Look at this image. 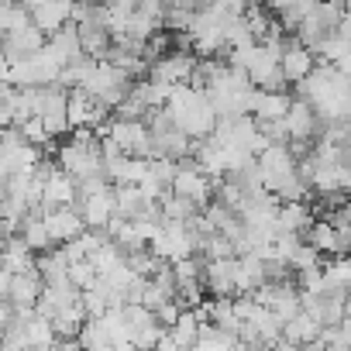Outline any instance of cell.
<instances>
[{
    "label": "cell",
    "instance_id": "9",
    "mask_svg": "<svg viewBox=\"0 0 351 351\" xmlns=\"http://www.w3.org/2000/svg\"><path fill=\"white\" fill-rule=\"evenodd\" d=\"M279 69H282V80L286 83H303L313 69H317V56L310 49H303L296 38L282 45V59H279Z\"/></svg>",
    "mask_w": 351,
    "mask_h": 351
},
{
    "label": "cell",
    "instance_id": "10",
    "mask_svg": "<svg viewBox=\"0 0 351 351\" xmlns=\"http://www.w3.org/2000/svg\"><path fill=\"white\" fill-rule=\"evenodd\" d=\"M286 138L289 141H306L310 145V138L317 134V128H320V117H317V110L306 104V100H293L289 104V114H286Z\"/></svg>",
    "mask_w": 351,
    "mask_h": 351
},
{
    "label": "cell",
    "instance_id": "13",
    "mask_svg": "<svg viewBox=\"0 0 351 351\" xmlns=\"http://www.w3.org/2000/svg\"><path fill=\"white\" fill-rule=\"evenodd\" d=\"M234 269L238 258L204 262V286L214 293V300H234Z\"/></svg>",
    "mask_w": 351,
    "mask_h": 351
},
{
    "label": "cell",
    "instance_id": "18",
    "mask_svg": "<svg viewBox=\"0 0 351 351\" xmlns=\"http://www.w3.org/2000/svg\"><path fill=\"white\" fill-rule=\"evenodd\" d=\"M18 238H21L35 255H45V252L56 248L52 238H49V228H45V214H28V217L21 221V228H18Z\"/></svg>",
    "mask_w": 351,
    "mask_h": 351
},
{
    "label": "cell",
    "instance_id": "12",
    "mask_svg": "<svg viewBox=\"0 0 351 351\" xmlns=\"http://www.w3.org/2000/svg\"><path fill=\"white\" fill-rule=\"evenodd\" d=\"M262 286H265V262H262L255 252L238 255V269H234V296H255Z\"/></svg>",
    "mask_w": 351,
    "mask_h": 351
},
{
    "label": "cell",
    "instance_id": "11",
    "mask_svg": "<svg viewBox=\"0 0 351 351\" xmlns=\"http://www.w3.org/2000/svg\"><path fill=\"white\" fill-rule=\"evenodd\" d=\"M76 200H80V186H76V180H69L62 169H56L49 180H45L42 214H45V210H59V207H73Z\"/></svg>",
    "mask_w": 351,
    "mask_h": 351
},
{
    "label": "cell",
    "instance_id": "20",
    "mask_svg": "<svg viewBox=\"0 0 351 351\" xmlns=\"http://www.w3.org/2000/svg\"><path fill=\"white\" fill-rule=\"evenodd\" d=\"M200 330H204V320L197 317V310H183L180 320H176V327H169V337L176 341L180 351H190L200 341Z\"/></svg>",
    "mask_w": 351,
    "mask_h": 351
},
{
    "label": "cell",
    "instance_id": "31",
    "mask_svg": "<svg viewBox=\"0 0 351 351\" xmlns=\"http://www.w3.org/2000/svg\"><path fill=\"white\" fill-rule=\"evenodd\" d=\"M42 351H59V344H56V348H42Z\"/></svg>",
    "mask_w": 351,
    "mask_h": 351
},
{
    "label": "cell",
    "instance_id": "8",
    "mask_svg": "<svg viewBox=\"0 0 351 351\" xmlns=\"http://www.w3.org/2000/svg\"><path fill=\"white\" fill-rule=\"evenodd\" d=\"M45 228H49V238H52L56 248H62V245H69V241H76V238L86 234V224H83V217H80L76 207L45 210Z\"/></svg>",
    "mask_w": 351,
    "mask_h": 351
},
{
    "label": "cell",
    "instance_id": "23",
    "mask_svg": "<svg viewBox=\"0 0 351 351\" xmlns=\"http://www.w3.org/2000/svg\"><path fill=\"white\" fill-rule=\"evenodd\" d=\"M76 344H80L83 351H104V348H110V344H107V334H104V324H100V320H86V324L80 327V337H76Z\"/></svg>",
    "mask_w": 351,
    "mask_h": 351
},
{
    "label": "cell",
    "instance_id": "22",
    "mask_svg": "<svg viewBox=\"0 0 351 351\" xmlns=\"http://www.w3.org/2000/svg\"><path fill=\"white\" fill-rule=\"evenodd\" d=\"M124 262H128V255H124L114 241H104V245L90 255V265L97 269V276H100V279H104V276H110L114 269H121Z\"/></svg>",
    "mask_w": 351,
    "mask_h": 351
},
{
    "label": "cell",
    "instance_id": "27",
    "mask_svg": "<svg viewBox=\"0 0 351 351\" xmlns=\"http://www.w3.org/2000/svg\"><path fill=\"white\" fill-rule=\"evenodd\" d=\"M11 282H14V276L0 269V303H8V296H11Z\"/></svg>",
    "mask_w": 351,
    "mask_h": 351
},
{
    "label": "cell",
    "instance_id": "19",
    "mask_svg": "<svg viewBox=\"0 0 351 351\" xmlns=\"http://www.w3.org/2000/svg\"><path fill=\"white\" fill-rule=\"evenodd\" d=\"M320 330H324V327H320L310 313L300 310L293 320L282 324V341H289V344H296V348H300V344H313V341H320Z\"/></svg>",
    "mask_w": 351,
    "mask_h": 351
},
{
    "label": "cell",
    "instance_id": "32",
    "mask_svg": "<svg viewBox=\"0 0 351 351\" xmlns=\"http://www.w3.org/2000/svg\"><path fill=\"white\" fill-rule=\"evenodd\" d=\"M0 221H4V214H0Z\"/></svg>",
    "mask_w": 351,
    "mask_h": 351
},
{
    "label": "cell",
    "instance_id": "28",
    "mask_svg": "<svg viewBox=\"0 0 351 351\" xmlns=\"http://www.w3.org/2000/svg\"><path fill=\"white\" fill-rule=\"evenodd\" d=\"M296 351H327V348H324V341H313V344H300Z\"/></svg>",
    "mask_w": 351,
    "mask_h": 351
},
{
    "label": "cell",
    "instance_id": "16",
    "mask_svg": "<svg viewBox=\"0 0 351 351\" xmlns=\"http://www.w3.org/2000/svg\"><path fill=\"white\" fill-rule=\"evenodd\" d=\"M289 97L286 93H265V90H255L252 97V117L258 124H272V121H286L289 114Z\"/></svg>",
    "mask_w": 351,
    "mask_h": 351
},
{
    "label": "cell",
    "instance_id": "15",
    "mask_svg": "<svg viewBox=\"0 0 351 351\" xmlns=\"http://www.w3.org/2000/svg\"><path fill=\"white\" fill-rule=\"evenodd\" d=\"M80 296H83V293H76V289H73V282L45 286V289H42V300H38V306H35V313H38V317H45V320H52V317H59L62 310L76 306V303H80Z\"/></svg>",
    "mask_w": 351,
    "mask_h": 351
},
{
    "label": "cell",
    "instance_id": "5",
    "mask_svg": "<svg viewBox=\"0 0 351 351\" xmlns=\"http://www.w3.org/2000/svg\"><path fill=\"white\" fill-rule=\"evenodd\" d=\"M110 141L131 158H152V134L145 121H110Z\"/></svg>",
    "mask_w": 351,
    "mask_h": 351
},
{
    "label": "cell",
    "instance_id": "7",
    "mask_svg": "<svg viewBox=\"0 0 351 351\" xmlns=\"http://www.w3.org/2000/svg\"><path fill=\"white\" fill-rule=\"evenodd\" d=\"M25 8L32 14V25L45 38H52L56 32H62L73 21V4H69V0H38V4H25Z\"/></svg>",
    "mask_w": 351,
    "mask_h": 351
},
{
    "label": "cell",
    "instance_id": "24",
    "mask_svg": "<svg viewBox=\"0 0 351 351\" xmlns=\"http://www.w3.org/2000/svg\"><path fill=\"white\" fill-rule=\"evenodd\" d=\"M69 282H73L76 293H90V289L100 282V276H97V269H93L90 258H86V262H73V265H69Z\"/></svg>",
    "mask_w": 351,
    "mask_h": 351
},
{
    "label": "cell",
    "instance_id": "25",
    "mask_svg": "<svg viewBox=\"0 0 351 351\" xmlns=\"http://www.w3.org/2000/svg\"><path fill=\"white\" fill-rule=\"evenodd\" d=\"M42 124H45V134H49V138H62V134H69V131H73V128H69V117H66V110L42 114Z\"/></svg>",
    "mask_w": 351,
    "mask_h": 351
},
{
    "label": "cell",
    "instance_id": "26",
    "mask_svg": "<svg viewBox=\"0 0 351 351\" xmlns=\"http://www.w3.org/2000/svg\"><path fill=\"white\" fill-rule=\"evenodd\" d=\"M180 313H183V310H180V303L172 300V303H165V306H158V310H155V320H158V324H162V327L169 330V327H176V320H180Z\"/></svg>",
    "mask_w": 351,
    "mask_h": 351
},
{
    "label": "cell",
    "instance_id": "29",
    "mask_svg": "<svg viewBox=\"0 0 351 351\" xmlns=\"http://www.w3.org/2000/svg\"><path fill=\"white\" fill-rule=\"evenodd\" d=\"M59 351H83V348H80L76 341H62V344H59Z\"/></svg>",
    "mask_w": 351,
    "mask_h": 351
},
{
    "label": "cell",
    "instance_id": "30",
    "mask_svg": "<svg viewBox=\"0 0 351 351\" xmlns=\"http://www.w3.org/2000/svg\"><path fill=\"white\" fill-rule=\"evenodd\" d=\"M4 334H8V327H0V348H4Z\"/></svg>",
    "mask_w": 351,
    "mask_h": 351
},
{
    "label": "cell",
    "instance_id": "1",
    "mask_svg": "<svg viewBox=\"0 0 351 351\" xmlns=\"http://www.w3.org/2000/svg\"><path fill=\"white\" fill-rule=\"evenodd\" d=\"M59 169L69 180H76V186L104 176V155H100V141L93 138V131H73V138L59 148Z\"/></svg>",
    "mask_w": 351,
    "mask_h": 351
},
{
    "label": "cell",
    "instance_id": "3",
    "mask_svg": "<svg viewBox=\"0 0 351 351\" xmlns=\"http://www.w3.org/2000/svg\"><path fill=\"white\" fill-rule=\"evenodd\" d=\"M169 193L183 197L186 204H193L197 210L210 207V197H214V180L197 169V162H180V172H176V180L169 186Z\"/></svg>",
    "mask_w": 351,
    "mask_h": 351
},
{
    "label": "cell",
    "instance_id": "4",
    "mask_svg": "<svg viewBox=\"0 0 351 351\" xmlns=\"http://www.w3.org/2000/svg\"><path fill=\"white\" fill-rule=\"evenodd\" d=\"M197 73V56L193 52H165L148 66V80L162 86H186L193 83Z\"/></svg>",
    "mask_w": 351,
    "mask_h": 351
},
{
    "label": "cell",
    "instance_id": "2",
    "mask_svg": "<svg viewBox=\"0 0 351 351\" xmlns=\"http://www.w3.org/2000/svg\"><path fill=\"white\" fill-rule=\"evenodd\" d=\"M131 86H134V83H131V80H128L114 62H107V59H104V62H93V69H90V76L83 80V86H80V90H83V93H90L93 100H100L107 110H110V107L117 110V107L128 100Z\"/></svg>",
    "mask_w": 351,
    "mask_h": 351
},
{
    "label": "cell",
    "instance_id": "6",
    "mask_svg": "<svg viewBox=\"0 0 351 351\" xmlns=\"http://www.w3.org/2000/svg\"><path fill=\"white\" fill-rule=\"evenodd\" d=\"M76 204H80L76 210H80V217H83V224L90 231H107V224L117 214V193H114V186L110 190H100V193H90V197H80Z\"/></svg>",
    "mask_w": 351,
    "mask_h": 351
},
{
    "label": "cell",
    "instance_id": "21",
    "mask_svg": "<svg viewBox=\"0 0 351 351\" xmlns=\"http://www.w3.org/2000/svg\"><path fill=\"white\" fill-rule=\"evenodd\" d=\"M306 245L317 248L320 255H334V258L341 255V248H337V228L330 221H313L306 228Z\"/></svg>",
    "mask_w": 351,
    "mask_h": 351
},
{
    "label": "cell",
    "instance_id": "17",
    "mask_svg": "<svg viewBox=\"0 0 351 351\" xmlns=\"http://www.w3.org/2000/svg\"><path fill=\"white\" fill-rule=\"evenodd\" d=\"M42 289H45V282L38 279V272H32V276H14L11 296H8L11 310H35L38 300H42Z\"/></svg>",
    "mask_w": 351,
    "mask_h": 351
},
{
    "label": "cell",
    "instance_id": "14",
    "mask_svg": "<svg viewBox=\"0 0 351 351\" xmlns=\"http://www.w3.org/2000/svg\"><path fill=\"white\" fill-rule=\"evenodd\" d=\"M35 258H38V255H35L18 234L0 245V269L11 272V276H32V272H35Z\"/></svg>",
    "mask_w": 351,
    "mask_h": 351
}]
</instances>
